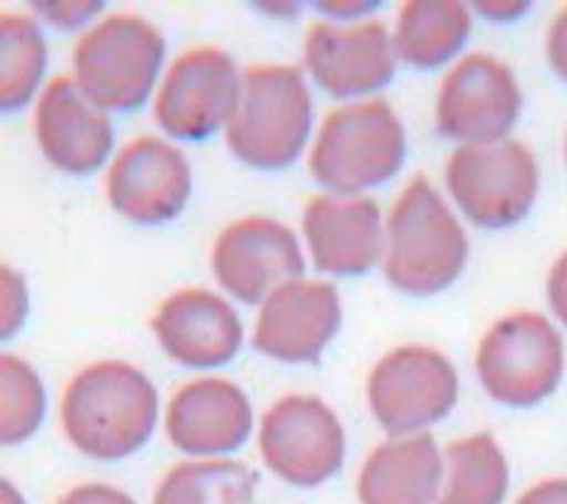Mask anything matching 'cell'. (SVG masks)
<instances>
[{
	"mask_svg": "<svg viewBox=\"0 0 567 504\" xmlns=\"http://www.w3.org/2000/svg\"><path fill=\"white\" fill-rule=\"evenodd\" d=\"M158 420V392L137 366L101 361L73 376L61 400L69 441L95 461H120L140 451Z\"/></svg>",
	"mask_w": 567,
	"mask_h": 504,
	"instance_id": "obj_1",
	"label": "cell"
},
{
	"mask_svg": "<svg viewBox=\"0 0 567 504\" xmlns=\"http://www.w3.org/2000/svg\"><path fill=\"white\" fill-rule=\"evenodd\" d=\"M467 251L465 232L441 193L416 176L385 223V278L404 295H436L463 274Z\"/></svg>",
	"mask_w": 567,
	"mask_h": 504,
	"instance_id": "obj_2",
	"label": "cell"
},
{
	"mask_svg": "<svg viewBox=\"0 0 567 504\" xmlns=\"http://www.w3.org/2000/svg\"><path fill=\"white\" fill-rule=\"evenodd\" d=\"M400 117L382 97L331 110L310 154V174L337 195H359L388 183L404 164Z\"/></svg>",
	"mask_w": 567,
	"mask_h": 504,
	"instance_id": "obj_3",
	"label": "cell"
},
{
	"mask_svg": "<svg viewBox=\"0 0 567 504\" xmlns=\"http://www.w3.org/2000/svg\"><path fill=\"white\" fill-rule=\"evenodd\" d=\"M312 130V95L298 66H251L244 71L237 115L227 144L244 164L264 171L290 166Z\"/></svg>",
	"mask_w": 567,
	"mask_h": 504,
	"instance_id": "obj_4",
	"label": "cell"
},
{
	"mask_svg": "<svg viewBox=\"0 0 567 504\" xmlns=\"http://www.w3.org/2000/svg\"><path fill=\"white\" fill-rule=\"evenodd\" d=\"M166 56V40L140 16H110L73 49L79 89L103 110L130 113L152 95Z\"/></svg>",
	"mask_w": 567,
	"mask_h": 504,
	"instance_id": "obj_5",
	"label": "cell"
},
{
	"mask_svg": "<svg viewBox=\"0 0 567 504\" xmlns=\"http://www.w3.org/2000/svg\"><path fill=\"white\" fill-rule=\"evenodd\" d=\"M475 368L492 400L507 408H534L560 383L565 343L548 317L514 312L487 329Z\"/></svg>",
	"mask_w": 567,
	"mask_h": 504,
	"instance_id": "obj_6",
	"label": "cell"
},
{
	"mask_svg": "<svg viewBox=\"0 0 567 504\" xmlns=\"http://www.w3.org/2000/svg\"><path fill=\"white\" fill-rule=\"evenodd\" d=\"M538 164L526 144L458 146L446 164V186L455 205L477 227L504 229L532 213L538 195Z\"/></svg>",
	"mask_w": 567,
	"mask_h": 504,
	"instance_id": "obj_7",
	"label": "cell"
},
{
	"mask_svg": "<svg viewBox=\"0 0 567 504\" xmlns=\"http://www.w3.org/2000/svg\"><path fill=\"white\" fill-rule=\"evenodd\" d=\"M458 402V373L436 349L400 347L368 376V404L392 439L441 422Z\"/></svg>",
	"mask_w": 567,
	"mask_h": 504,
	"instance_id": "obj_8",
	"label": "cell"
},
{
	"mask_svg": "<svg viewBox=\"0 0 567 504\" xmlns=\"http://www.w3.org/2000/svg\"><path fill=\"white\" fill-rule=\"evenodd\" d=\"M241 89L244 76L225 49H188L171 64L156 93L154 120L174 140H207L237 115Z\"/></svg>",
	"mask_w": 567,
	"mask_h": 504,
	"instance_id": "obj_9",
	"label": "cell"
},
{
	"mask_svg": "<svg viewBox=\"0 0 567 504\" xmlns=\"http://www.w3.org/2000/svg\"><path fill=\"white\" fill-rule=\"evenodd\" d=\"M258 449L268 469L286 483L317 487L341 469L347 434L324 400L286 395L264 414Z\"/></svg>",
	"mask_w": 567,
	"mask_h": 504,
	"instance_id": "obj_10",
	"label": "cell"
},
{
	"mask_svg": "<svg viewBox=\"0 0 567 504\" xmlns=\"http://www.w3.org/2000/svg\"><path fill=\"white\" fill-rule=\"evenodd\" d=\"M524 95L514 71L489 54H471L441 83L436 127L446 140L465 144L504 142L522 115Z\"/></svg>",
	"mask_w": 567,
	"mask_h": 504,
	"instance_id": "obj_11",
	"label": "cell"
},
{
	"mask_svg": "<svg viewBox=\"0 0 567 504\" xmlns=\"http://www.w3.org/2000/svg\"><path fill=\"white\" fill-rule=\"evenodd\" d=\"M213 270L231 298L258 305L286 282L302 280L305 256L288 225L270 217H244L219 232Z\"/></svg>",
	"mask_w": 567,
	"mask_h": 504,
	"instance_id": "obj_12",
	"label": "cell"
},
{
	"mask_svg": "<svg viewBox=\"0 0 567 504\" xmlns=\"http://www.w3.org/2000/svg\"><path fill=\"white\" fill-rule=\"evenodd\" d=\"M107 200L137 225H164L186 207L193 176L190 164L174 144L142 134L115 156L107 171Z\"/></svg>",
	"mask_w": 567,
	"mask_h": 504,
	"instance_id": "obj_13",
	"label": "cell"
},
{
	"mask_svg": "<svg viewBox=\"0 0 567 504\" xmlns=\"http://www.w3.org/2000/svg\"><path fill=\"white\" fill-rule=\"evenodd\" d=\"M305 66L334 97L375 93L394 76V44L385 24L365 20L355 28L312 22L305 34Z\"/></svg>",
	"mask_w": 567,
	"mask_h": 504,
	"instance_id": "obj_14",
	"label": "cell"
},
{
	"mask_svg": "<svg viewBox=\"0 0 567 504\" xmlns=\"http://www.w3.org/2000/svg\"><path fill=\"white\" fill-rule=\"evenodd\" d=\"M341 327V300L327 280H290L264 302L254 347L282 363H315Z\"/></svg>",
	"mask_w": 567,
	"mask_h": 504,
	"instance_id": "obj_15",
	"label": "cell"
},
{
	"mask_svg": "<svg viewBox=\"0 0 567 504\" xmlns=\"http://www.w3.org/2000/svg\"><path fill=\"white\" fill-rule=\"evenodd\" d=\"M34 134L47 162L71 176L95 174L115 144L113 122L105 110L69 76L49 81L37 101Z\"/></svg>",
	"mask_w": 567,
	"mask_h": 504,
	"instance_id": "obj_16",
	"label": "cell"
},
{
	"mask_svg": "<svg viewBox=\"0 0 567 504\" xmlns=\"http://www.w3.org/2000/svg\"><path fill=\"white\" fill-rule=\"evenodd\" d=\"M302 232L324 274L363 276L385 256L380 207L365 195H317L305 207Z\"/></svg>",
	"mask_w": 567,
	"mask_h": 504,
	"instance_id": "obj_17",
	"label": "cell"
},
{
	"mask_svg": "<svg viewBox=\"0 0 567 504\" xmlns=\"http://www.w3.org/2000/svg\"><path fill=\"white\" fill-rule=\"evenodd\" d=\"M152 331L158 347L186 368L225 366L244 341L234 307L205 288H186L166 298L152 319Z\"/></svg>",
	"mask_w": 567,
	"mask_h": 504,
	"instance_id": "obj_18",
	"label": "cell"
},
{
	"mask_svg": "<svg viewBox=\"0 0 567 504\" xmlns=\"http://www.w3.org/2000/svg\"><path fill=\"white\" fill-rule=\"evenodd\" d=\"M251 402L225 378H200L183 385L166 408V434L190 456L237 451L251 434Z\"/></svg>",
	"mask_w": 567,
	"mask_h": 504,
	"instance_id": "obj_19",
	"label": "cell"
},
{
	"mask_svg": "<svg viewBox=\"0 0 567 504\" xmlns=\"http://www.w3.org/2000/svg\"><path fill=\"white\" fill-rule=\"evenodd\" d=\"M446 465L431 434L390 439L365 459L361 504H436Z\"/></svg>",
	"mask_w": 567,
	"mask_h": 504,
	"instance_id": "obj_20",
	"label": "cell"
},
{
	"mask_svg": "<svg viewBox=\"0 0 567 504\" xmlns=\"http://www.w3.org/2000/svg\"><path fill=\"white\" fill-rule=\"evenodd\" d=\"M473 30L471 10L458 0H412L400 8L394 54L410 66L436 69L461 52Z\"/></svg>",
	"mask_w": 567,
	"mask_h": 504,
	"instance_id": "obj_21",
	"label": "cell"
},
{
	"mask_svg": "<svg viewBox=\"0 0 567 504\" xmlns=\"http://www.w3.org/2000/svg\"><path fill=\"white\" fill-rule=\"evenodd\" d=\"M446 481L436 504H502L509 487V465L489 432L451 441L443 451Z\"/></svg>",
	"mask_w": 567,
	"mask_h": 504,
	"instance_id": "obj_22",
	"label": "cell"
},
{
	"mask_svg": "<svg viewBox=\"0 0 567 504\" xmlns=\"http://www.w3.org/2000/svg\"><path fill=\"white\" fill-rule=\"evenodd\" d=\"M0 110L16 113L32 101L47 69V44L40 24L20 12L0 18Z\"/></svg>",
	"mask_w": 567,
	"mask_h": 504,
	"instance_id": "obj_23",
	"label": "cell"
},
{
	"mask_svg": "<svg viewBox=\"0 0 567 504\" xmlns=\"http://www.w3.org/2000/svg\"><path fill=\"white\" fill-rule=\"evenodd\" d=\"M256 475L239 461H190L171 469L154 504H251Z\"/></svg>",
	"mask_w": 567,
	"mask_h": 504,
	"instance_id": "obj_24",
	"label": "cell"
},
{
	"mask_svg": "<svg viewBox=\"0 0 567 504\" xmlns=\"http://www.w3.org/2000/svg\"><path fill=\"white\" fill-rule=\"evenodd\" d=\"M0 441L18 446L40 429L47 410L44 385L30 363L12 353L0 359Z\"/></svg>",
	"mask_w": 567,
	"mask_h": 504,
	"instance_id": "obj_25",
	"label": "cell"
},
{
	"mask_svg": "<svg viewBox=\"0 0 567 504\" xmlns=\"http://www.w3.org/2000/svg\"><path fill=\"white\" fill-rule=\"evenodd\" d=\"M0 290H3V315H0V337L10 339L28 317V286L16 268H0Z\"/></svg>",
	"mask_w": 567,
	"mask_h": 504,
	"instance_id": "obj_26",
	"label": "cell"
},
{
	"mask_svg": "<svg viewBox=\"0 0 567 504\" xmlns=\"http://www.w3.org/2000/svg\"><path fill=\"white\" fill-rule=\"evenodd\" d=\"M105 6L103 3H34L32 10L56 24V28H79V24L95 18Z\"/></svg>",
	"mask_w": 567,
	"mask_h": 504,
	"instance_id": "obj_27",
	"label": "cell"
},
{
	"mask_svg": "<svg viewBox=\"0 0 567 504\" xmlns=\"http://www.w3.org/2000/svg\"><path fill=\"white\" fill-rule=\"evenodd\" d=\"M546 56L550 69L567 83V6L550 24L546 37Z\"/></svg>",
	"mask_w": 567,
	"mask_h": 504,
	"instance_id": "obj_28",
	"label": "cell"
},
{
	"mask_svg": "<svg viewBox=\"0 0 567 504\" xmlns=\"http://www.w3.org/2000/svg\"><path fill=\"white\" fill-rule=\"evenodd\" d=\"M59 504H137L127 493L103 483H89L73 487L71 493L61 497Z\"/></svg>",
	"mask_w": 567,
	"mask_h": 504,
	"instance_id": "obj_29",
	"label": "cell"
},
{
	"mask_svg": "<svg viewBox=\"0 0 567 504\" xmlns=\"http://www.w3.org/2000/svg\"><path fill=\"white\" fill-rule=\"evenodd\" d=\"M546 295L553 315H556L560 322L567 327V251L558 256V261L553 264L548 282H546Z\"/></svg>",
	"mask_w": 567,
	"mask_h": 504,
	"instance_id": "obj_30",
	"label": "cell"
},
{
	"mask_svg": "<svg viewBox=\"0 0 567 504\" xmlns=\"http://www.w3.org/2000/svg\"><path fill=\"white\" fill-rule=\"evenodd\" d=\"M516 504H567V477H553L528 487Z\"/></svg>",
	"mask_w": 567,
	"mask_h": 504,
	"instance_id": "obj_31",
	"label": "cell"
},
{
	"mask_svg": "<svg viewBox=\"0 0 567 504\" xmlns=\"http://www.w3.org/2000/svg\"><path fill=\"white\" fill-rule=\"evenodd\" d=\"M528 8H532V3H524V0H492V3L473 6V10H477L480 16H485L487 20H495V22L519 20Z\"/></svg>",
	"mask_w": 567,
	"mask_h": 504,
	"instance_id": "obj_32",
	"label": "cell"
},
{
	"mask_svg": "<svg viewBox=\"0 0 567 504\" xmlns=\"http://www.w3.org/2000/svg\"><path fill=\"white\" fill-rule=\"evenodd\" d=\"M378 3H322L317 6L319 12H327L329 18H339V20H351V18H361L365 12L375 10Z\"/></svg>",
	"mask_w": 567,
	"mask_h": 504,
	"instance_id": "obj_33",
	"label": "cell"
},
{
	"mask_svg": "<svg viewBox=\"0 0 567 504\" xmlns=\"http://www.w3.org/2000/svg\"><path fill=\"white\" fill-rule=\"evenodd\" d=\"M0 504H24V500L16 490V485L3 481L0 483Z\"/></svg>",
	"mask_w": 567,
	"mask_h": 504,
	"instance_id": "obj_34",
	"label": "cell"
},
{
	"mask_svg": "<svg viewBox=\"0 0 567 504\" xmlns=\"http://www.w3.org/2000/svg\"><path fill=\"white\" fill-rule=\"evenodd\" d=\"M565 164H567V134H565Z\"/></svg>",
	"mask_w": 567,
	"mask_h": 504,
	"instance_id": "obj_35",
	"label": "cell"
}]
</instances>
